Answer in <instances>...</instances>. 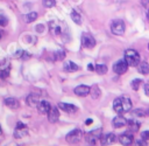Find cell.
I'll list each match as a JSON object with an SVG mask.
<instances>
[{"mask_svg":"<svg viewBox=\"0 0 149 146\" xmlns=\"http://www.w3.org/2000/svg\"><path fill=\"white\" fill-rule=\"evenodd\" d=\"M113 109L116 113H127L132 110V100L128 97H118L113 100Z\"/></svg>","mask_w":149,"mask_h":146,"instance_id":"obj_1","label":"cell"},{"mask_svg":"<svg viewBox=\"0 0 149 146\" xmlns=\"http://www.w3.org/2000/svg\"><path fill=\"white\" fill-rule=\"evenodd\" d=\"M125 60L129 67H137L140 63V55L135 49H127L125 51Z\"/></svg>","mask_w":149,"mask_h":146,"instance_id":"obj_2","label":"cell"},{"mask_svg":"<svg viewBox=\"0 0 149 146\" xmlns=\"http://www.w3.org/2000/svg\"><path fill=\"white\" fill-rule=\"evenodd\" d=\"M83 138V131L79 130V128H74L72 131H70L66 137H65V140L69 142V144H77L80 141V139Z\"/></svg>","mask_w":149,"mask_h":146,"instance_id":"obj_3","label":"cell"},{"mask_svg":"<svg viewBox=\"0 0 149 146\" xmlns=\"http://www.w3.org/2000/svg\"><path fill=\"white\" fill-rule=\"evenodd\" d=\"M125 29H126V26H125V22L122 20L116 19V20L112 21V23H111V32L114 35H122L125 33Z\"/></svg>","mask_w":149,"mask_h":146,"instance_id":"obj_4","label":"cell"},{"mask_svg":"<svg viewBox=\"0 0 149 146\" xmlns=\"http://www.w3.org/2000/svg\"><path fill=\"white\" fill-rule=\"evenodd\" d=\"M101 131H102L101 128H95V130H92V131L87 132L86 135H85V140H86L90 145H94V144L97 142V140L100 139V137H101Z\"/></svg>","mask_w":149,"mask_h":146,"instance_id":"obj_5","label":"cell"},{"mask_svg":"<svg viewBox=\"0 0 149 146\" xmlns=\"http://www.w3.org/2000/svg\"><path fill=\"white\" fill-rule=\"evenodd\" d=\"M128 67L129 65L126 62V60H119L116 63L113 64V71L115 74H118V75H122V74H125L127 71Z\"/></svg>","mask_w":149,"mask_h":146,"instance_id":"obj_6","label":"cell"},{"mask_svg":"<svg viewBox=\"0 0 149 146\" xmlns=\"http://www.w3.org/2000/svg\"><path fill=\"white\" fill-rule=\"evenodd\" d=\"M81 44H83V47H85L87 49H92L95 46V40L91 34L84 33L81 35Z\"/></svg>","mask_w":149,"mask_h":146,"instance_id":"obj_7","label":"cell"},{"mask_svg":"<svg viewBox=\"0 0 149 146\" xmlns=\"http://www.w3.org/2000/svg\"><path fill=\"white\" fill-rule=\"evenodd\" d=\"M100 144L102 146H107V145H112L116 141V135L114 133H107V134H101L100 137Z\"/></svg>","mask_w":149,"mask_h":146,"instance_id":"obj_8","label":"cell"},{"mask_svg":"<svg viewBox=\"0 0 149 146\" xmlns=\"http://www.w3.org/2000/svg\"><path fill=\"white\" fill-rule=\"evenodd\" d=\"M58 107L66 113H74L78 111V107L74 104H70V103H63V102L58 103Z\"/></svg>","mask_w":149,"mask_h":146,"instance_id":"obj_9","label":"cell"},{"mask_svg":"<svg viewBox=\"0 0 149 146\" xmlns=\"http://www.w3.org/2000/svg\"><path fill=\"white\" fill-rule=\"evenodd\" d=\"M119 141H120L123 146H129V145L133 144L134 137H133L132 133H126V132H125V133H122V134L119 135Z\"/></svg>","mask_w":149,"mask_h":146,"instance_id":"obj_10","label":"cell"},{"mask_svg":"<svg viewBox=\"0 0 149 146\" xmlns=\"http://www.w3.org/2000/svg\"><path fill=\"white\" fill-rule=\"evenodd\" d=\"M48 116V120L50 123H56L58 119H59V112H58V107L56 106H51L49 112L47 113Z\"/></svg>","mask_w":149,"mask_h":146,"instance_id":"obj_11","label":"cell"},{"mask_svg":"<svg viewBox=\"0 0 149 146\" xmlns=\"http://www.w3.org/2000/svg\"><path fill=\"white\" fill-rule=\"evenodd\" d=\"M27 133H28L27 126H26L24 124H22V123H17V124H16V127H15V131H14L15 138H22V137H24Z\"/></svg>","mask_w":149,"mask_h":146,"instance_id":"obj_12","label":"cell"},{"mask_svg":"<svg viewBox=\"0 0 149 146\" xmlns=\"http://www.w3.org/2000/svg\"><path fill=\"white\" fill-rule=\"evenodd\" d=\"M90 89H91V86L85 85V84H80V85H78V86L74 88V93L77 96L84 97V96H87L90 93Z\"/></svg>","mask_w":149,"mask_h":146,"instance_id":"obj_13","label":"cell"},{"mask_svg":"<svg viewBox=\"0 0 149 146\" xmlns=\"http://www.w3.org/2000/svg\"><path fill=\"white\" fill-rule=\"evenodd\" d=\"M37 111H38V113H42V114H47L48 112H49V110H50V107H51V105H50V103L49 102H47V100H40V103L37 104Z\"/></svg>","mask_w":149,"mask_h":146,"instance_id":"obj_14","label":"cell"},{"mask_svg":"<svg viewBox=\"0 0 149 146\" xmlns=\"http://www.w3.org/2000/svg\"><path fill=\"white\" fill-rule=\"evenodd\" d=\"M26 103H27V105H29V106H37V104L40 103V97H38V95H36V93H30V95H28L27 98H26Z\"/></svg>","mask_w":149,"mask_h":146,"instance_id":"obj_15","label":"cell"},{"mask_svg":"<svg viewBox=\"0 0 149 146\" xmlns=\"http://www.w3.org/2000/svg\"><path fill=\"white\" fill-rule=\"evenodd\" d=\"M127 123H128V120H127L126 118L121 117V116H118V117L113 118V120H112V124H113V126H114L115 128L123 127V126H126V125H127Z\"/></svg>","mask_w":149,"mask_h":146,"instance_id":"obj_16","label":"cell"},{"mask_svg":"<svg viewBox=\"0 0 149 146\" xmlns=\"http://www.w3.org/2000/svg\"><path fill=\"white\" fill-rule=\"evenodd\" d=\"M63 69L65 71H68V72H74V71H77L79 69V67L76 63H73L72 61H66L63 64Z\"/></svg>","mask_w":149,"mask_h":146,"instance_id":"obj_17","label":"cell"},{"mask_svg":"<svg viewBox=\"0 0 149 146\" xmlns=\"http://www.w3.org/2000/svg\"><path fill=\"white\" fill-rule=\"evenodd\" d=\"M3 103H5V105H6L7 107H9V109H17V107H19V102H17V99H16V98H13V97L6 98V99L3 100Z\"/></svg>","mask_w":149,"mask_h":146,"instance_id":"obj_18","label":"cell"},{"mask_svg":"<svg viewBox=\"0 0 149 146\" xmlns=\"http://www.w3.org/2000/svg\"><path fill=\"white\" fill-rule=\"evenodd\" d=\"M137 70H139L140 74L147 75V74H149V64L146 61H142V62H140L137 64Z\"/></svg>","mask_w":149,"mask_h":146,"instance_id":"obj_19","label":"cell"},{"mask_svg":"<svg viewBox=\"0 0 149 146\" xmlns=\"http://www.w3.org/2000/svg\"><path fill=\"white\" fill-rule=\"evenodd\" d=\"M127 125L129 126V130H130V131H133V132H137L139 128H140V125H141V124H140L137 120H135V119L133 118V119H129V120H128Z\"/></svg>","mask_w":149,"mask_h":146,"instance_id":"obj_20","label":"cell"},{"mask_svg":"<svg viewBox=\"0 0 149 146\" xmlns=\"http://www.w3.org/2000/svg\"><path fill=\"white\" fill-rule=\"evenodd\" d=\"M100 89H99V86L98 85H93V86H91V89H90V95H91V97L93 98V99H97V98H99L100 97Z\"/></svg>","mask_w":149,"mask_h":146,"instance_id":"obj_21","label":"cell"},{"mask_svg":"<svg viewBox=\"0 0 149 146\" xmlns=\"http://www.w3.org/2000/svg\"><path fill=\"white\" fill-rule=\"evenodd\" d=\"M107 65L106 64H97L95 67H94V71L95 72H98L99 75H105L106 72H107Z\"/></svg>","mask_w":149,"mask_h":146,"instance_id":"obj_22","label":"cell"},{"mask_svg":"<svg viewBox=\"0 0 149 146\" xmlns=\"http://www.w3.org/2000/svg\"><path fill=\"white\" fill-rule=\"evenodd\" d=\"M130 113L133 117H139V118H142L147 114V112L142 109H134V110H130Z\"/></svg>","mask_w":149,"mask_h":146,"instance_id":"obj_23","label":"cell"},{"mask_svg":"<svg viewBox=\"0 0 149 146\" xmlns=\"http://www.w3.org/2000/svg\"><path fill=\"white\" fill-rule=\"evenodd\" d=\"M36 19H37V13H36V12H30V13H28V14L24 16V20H26L27 23H30V22L35 21Z\"/></svg>","mask_w":149,"mask_h":146,"instance_id":"obj_24","label":"cell"},{"mask_svg":"<svg viewBox=\"0 0 149 146\" xmlns=\"http://www.w3.org/2000/svg\"><path fill=\"white\" fill-rule=\"evenodd\" d=\"M71 19H72V21H73L74 23H77V25H80V23H81V18H80L79 13L76 12V11H72V12H71Z\"/></svg>","mask_w":149,"mask_h":146,"instance_id":"obj_25","label":"cell"},{"mask_svg":"<svg viewBox=\"0 0 149 146\" xmlns=\"http://www.w3.org/2000/svg\"><path fill=\"white\" fill-rule=\"evenodd\" d=\"M64 57H65V51L64 50H57L54 54V60L55 61H62V60H64Z\"/></svg>","mask_w":149,"mask_h":146,"instance_id":"obj_26","label":"cell"},{"mask_svg":"<svg viewBox=\"0 0 149 146\" xmlns=\"http://www.w3.org/2000/svg\"><path fill=\"white\" fill-rule=\"evenodd\" d=\"M142 83V81L140 79V78H135V79H133L132 82H130V86H132V89L133 90H139V86H140V84Z\"/></svg>","mask_w":149,"mask_h":146,"instance_id":"obj_27","label":"cell"},{"mask_svg":"<svg viewBox=\"0 0 149 146\" xmlns=\"http://www.w3.org/2000/svg\"><path fill=\"white\" fill-rule=\"evenodd\" d=\"M43 5L45 7H48V8H51V7H54L56 5V1L55 0H43Z\"/></svg>","mask_w":149,"mask_h":146,"instance_id":"obj_28","label":"cell"},{"mask_svg":"<svg viewBox=\"0 0 149 146\" xmlns=\"http://www.w3.org/2000/svg\"><path fill=\"white\" fill-rule=\"evenodd\" d=\"M7 23H8V19H7V16L0 14V26L5 27V26H7Z\"/></svg>","mask_w":149,"mask_h":146,"instance_id":"obj_29","label":"cell"},{"mask_svg":"<svg viewBox=\"0 0 149 146\" xmlns=\"http://www.w3.org/2000/svg\"><path fill=\"white\" fill-rule=\"evenodd\" d=\"M8 75H9V69L8 68L1 69V72H0V77L1 78H6V77H8Z\"/></svg>","mask_w":149,"mask_h":146,"instance_id":"obj_30","label":"cell"},{"mask_svg":"<svg viewBox=\"0 0 149 146\" xmlns=\"http://www.w3.org/2000/svg\"><path fill=\"white\" fill-rule=\"evenodd\" d=\"M29 57H30V54H29V53H27V51H24V50H21L20 58H22V60H28Z\"/></svg>","mask_w":149,"mask_h":146,"instance_id":"obj_31","label":"cell"},{"mask_svg":"<svg viewBox=\"0 0 149 146\" xmlns=\"http://www.w3.org/2000/svg\"><path fill=\"white\" fill-rule=\"evenodd\" d=\"M135 146H147V140L144 139H140V140H136L135 141Z\"/></svg>","mask_w":149,"mask_h":146,"instance_id":"obj_32","label":"cell"},{"mask_svg":"<svg viewBox=\"0 0 149 146\" xmlns=\"http://www.w3.org/2000/svg\"><path fill=\"white\" fill-rule=\"evenodd\" d=\"M35 29H36L37 33H43V32H44V25L40 23V25H37V26L35 27Z\"/></svg>","mask_w":149,"mask_h":146,"instance_id":"obj_33","label":"cell"},{"mask_svg":"<svg viewBox=\"0 0 149 146\" xmlns=\"http://www.w3.org/2000/svg\"><path fill=\"white\" fill-rule=\"evenodd\" d=\"M141 138L144 140H149V131H143L141 132Z\"/></svg>","mask_w":149,"mask_h":146,"instance_id":"obj_34","label":"cell"},{"mask_svg":"<svg viewBox=\"0 0 149 146\" xmlns=\"http://www.w3.org/2000/svg\"><path fill=\"white\" fill-rule=\"evenodd\" d=\"M143 90H144V93H146L147 96H149V83H146V84L143 85Z\"/></svg>","mask_w":149,"mask_h":146,"instance_id":"obj_35","label":"cell"},{"mask_svg":"<svg viewBox=\"0 0 149 146\" xmlns=\"http://www.w3.org/2000/svg\"><path fill=\"white\" fill-rule=\"evenodd\" d=\"M141 4H142L144 7H148V6H149V0H141Z\"/></svg>","mask_w":149,"mask_h":146,"instance_id":"obj_36","label":"cell"},{"mask_svg":"<svg viewBox=\"0 0 149 146\" xmlns=\"http://www.w3.org/2000/svg\"><path fill=\"white\" fill-rule=\"evenodd\" d=\"M87 69H88L90 71H93V70H94V67H93V64H91V63H90V64L87 65Z\"/></svg>","mask_w":149,"mask_h":146,"instance_id":"obj_37","label":"cell"},{"mask_svg":"<svg viewBox=\"0 0 149 146\" xmlns=\"http://www.w3.org/2000/svg\"><path fill=\"white\" fill-rule=\"evenodd\" d=\"M92 121H93V120H92L91 118H88V119L85 120V124H86V125H90V124H92Z\"/></svg>","mask_w":149,"mask_h":146,"instance_id":"obj_38","label":"cell"},{"mask_svg":"<svg viewBox=\"0 0 149 146\" xmlns=\"http://www.w3.org/2000/svg\"><path fill=\"white\" fill-rule=\"evenodd\" d=\"M147 19H148V20H149V11H148V12H147Z\"/></svg>","mask_w":149,"mask_h":146,"instance_id":"obj_39","label":"cell"},{"mask_svg":"<svg viewBox=\"0 0 149 146\" xmlns=\"http://www.w3.org/2000/svg\"><path fill=\"white\" fill-rule=\"evenodd\" d=\"M1 37H2V32L0 30V40H1Z\"/></svg>","mask_w":149,"mask_h":146,"instance_id":"obj_40","label":"cell"},{"mask_svg":"<svg viewBox=\"0 0 149 146\" xmlns=\"http://www.w3.org/2000/svg\"><path fill=\"white\" fill-rule=\"evenodd\" d=\"M1 133H2V131H1V127H0V134H1Z\"/></svg>","mask_w":149,"mask_h":146,"instance_id":"obj_41","label":"cell"},{"mask_svg":"<svg viewBox=\"0 0 149 146\" xmlns=\"http://www.w3.org/2000/svg\"><path fill=\"white\" fill-rule=\"evenodd\" d=\"M148 50H149V43H148Z\"/></svg>","mask_w":149,"mask_h":146,"instance_id":"obj_42","label":"cell"},{"mask_svg":"<svg viewBox=\"0 0 149 146\" xmlns=\"http://www.w3.org/2000/svg\"><path fill=\"white\" fill-rule=\"evenodd\" d=\"M147 113H148V114H149V110H148V112H147Z\"/></svg>","mask_w":149,"mask_h":146,"instance_id":"obj_43","label":"cell"}]
</instances>
